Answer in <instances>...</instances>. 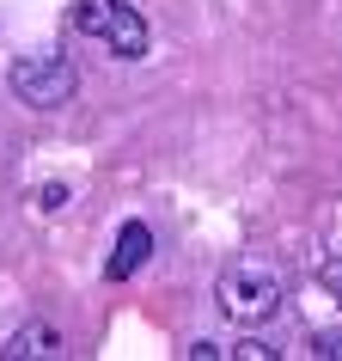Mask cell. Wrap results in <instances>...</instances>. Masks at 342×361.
Listing matches in <instances>:
<instances>
[{
	"instance_id": "1",
	"label": "cell",
	"mask_w": 342,
	"mask_h": 361,
	"mask_svg": "<svg viewBox=\"0 0 342 361\" xmlns=\"http://www.w3.org/2000/svg\"><path fill=\"white\" fill-rule=\"evenodd\" d=\"M281 300H287V276L269 264V257H257V251L232 257V264L220 269V282H214V306H220V319L245 324V331L269 324L275 312H281Z\"/></svg>"
},
{
	"instance_id": "2",
	"label": "cell",
	"mask_w": 342,
	"mask_h": 361,
	"mask_svg": "<svg viewBox=\"0 0 342 361\" xmlns=\"http://www.w3.org/2000/svg\"><path fill=\"white\" fill-rule=\"evenodd\" d=\"M74 31L92 37L98 49H110L116 61H141L153 43L141 6H129V0H74Z\"/></svg>"
},
{
	"instance_id": "3",
	"label": "cell",
	"mask_w": 342,
	"mask_h": 361,
	"mask_svg": "<svg viewBox=\"0 0 342 361\" xmlns=\"http://www.w3.org/2000/svg\"><path fill=\"white\" fill-rule=\"evenodd\" d=\"M6 86H13V98L31 104V111H61V104H74L80 74H74L68 56H19L6 68Z\"/></svg>"
},
{
	"instance_id": "4",
	"label": "cell",
	"mask_w": 342,
	"mask_h": 361,
	"mask_svg": "<svg viewBox=\"0 0 342 361\" xmlns=\"http://www.w3.org/2000/svg\"><path fill=\"white\" fill-rule=\"evenodd\" d=\"M147 257H153V227L147 221H122L110 257H104V282H134L147 269Z\"/></svg>"
},
{
	"instance_id": "5",
	"label": "cell",
	"mask_w": 342,
	"mask_h": 361,
	"mask_svg": "<svg viewBox=\"0 0 342 361\" xmlns=\"http://www.w3.org/2000/svg\"><path fill=\"white\" fill-rule=\"evenodd\" d=\"M68 343H61V331L49 319H31V324H19L13 337L0 343V355L6 361H49V355H61Z\"/></svg>"
},
{
	"instance_id": "6",
	"label": "cell",
	"mask_w": 342,
	"mask_h": 361,
	"mask_svg": "<svg viewBox=\"0 0 342 361\" xmlns=\"http://www.w3.org/2000/svg\"><path fill=\"white\" fill-rule=\"evenodd\" d=\"M305 355H318V361H342V331H305Z\"/></svg>"
},
{
	"instance_id": "7",
	"label": "cell",
	"mask_w": 342,
	"mask_h": 361,
	"mask_svg": "<svg viewBox=\"0 0 342 361\" xmlns=\"http://www.w3.org/2000/svg\"><path fill=\"white\" fill-rule=\"evenodd\" d=\"M220 355H232V361H275L281 349H275V343H263V337H245V343H232V349H220Z\"/></svg>"
},
{
	"instance_id": "8",
	"label": "cell",
	"mask_w": 342,
	"mask_h": 361,
	"mask_svg": "<svg viewBox=\"0 0 342 361\" xmlns=\"http://www.w3.org/2000/svg\"><path fill=\"white\" fill-rule=\"evenodd\" d=\"M68 202H74V190H68V184H37V209H43V214H61Z\"/></svg>"
},
{
	"instance_id": "9",
	"label": "cell",
	"mask_w": 342,
	"mask_h": 361,
	"mask_svg": "<svg viewBox=\"0 0 342 361\" xmlns=\"http://www.w3.org/2000/svg\"><path fill=\"white\" fill-rule=\"evenodd\" d=\"M324 288H330V294H336V306H342V257H336V264H324Z\"/></svg>"
},
{
	"instance_id": "10",
	"label": "cell",
	"mask_w": 342,
	"mask_h": 361,
	"mask_svg": "<svg viewBox=\"0 0 342 361\" xmlns=\"http://www.w3.org/2000/svg\"><path fill=\"white\" fill-rule=\"evenodd\" d=\"M184 355H190V361H220V343H190Z\"/></svg>"
}]
</instances>
